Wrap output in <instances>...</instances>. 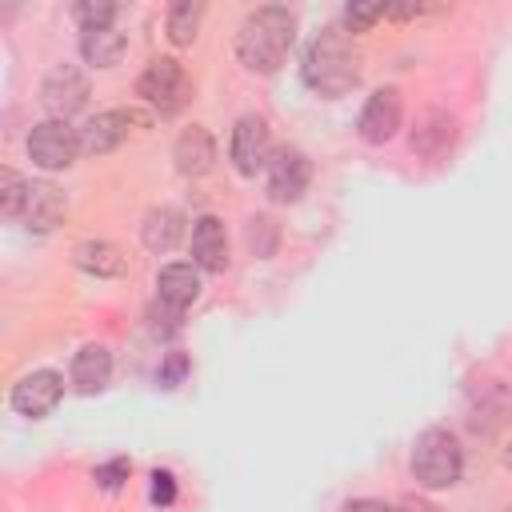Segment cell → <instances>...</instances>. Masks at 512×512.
I'll return each instance as SVG.
<instances>
[{
    "label": "cell",
    "instance_id": "d4e9b609",
    "mask_svg": "<svg viewBox=\"0 0 512 512\" xmlns=\"http://www.w3.org/2000/svg\"><path fill=\"white\" fill-rule=\"evenodd\" d=\"M376 20H384V4H344V32H368Z\"/></svg>",
    "mask_w": 512,
    "mask_h": 512
},
{
    "label": "cell",
    "instance_id": "ffe728a7",
    "mask_svg": "<svg viewBox=\"0 0 512 512\" xmlns=\"http://www.w3.org/2000/svg\"><path fill=\"white\" fill-rule=\"evenodd\" d=\"M72 260H76L80 272H92V276H120L124 272V252L116 244H108V240H84V244H76Z\"/></svg>",
    "mask_w": 512,
    "mask_h": 512
},
{
    "label": "cell",
    "instance_id": "277c9868",
    "mask_svg": "<svg viewBox=\"0 0 512 512\" xmlns=\"http://www.w3.org/2000/svg\"><path fill=\"white\" fill-rule=\"evenodd\" d=\"M136 96L148 100L160 116L180 112V108L188 104V96H192V84H188L184 64L172 60V56H156V60L140 72V80H136Z\"/></svg>",
    "mask_w": 512,
    "mask_h": 512
},
{
    "label": "cell",
    "instance_id": "e0dca14e",
    "mask_svg": "<svg viewBox=\"0 0 512 512\" xmlns=\"http://www.w3.org/2000/svg\"><path fill=\"white\" fill-rule=\"evenodd\" d=\"M112 376V352L104 344H84L72 356V384L76 392H100Z\"/></svg>",
    "mask_w": 512,
    "mask_h": 512
},
{
    "label": "cell",
    "instance_id": "2e32d148",
    "mask_svg": "<svg viewBox=\"0 0 512 512\" xmlns=\"http://www.w3.org/2000/svg\"><path fill=\"white\" fill-rule=\"evenodd\" d=\"M508 412H512L508 388H504L500 380H492V384H484V388H480V396L472 400V408H468V428H472V432L492 436V432L508 420Z\"/></svg>",
    "mask_w": 512,
    "mask_h": 512
},
{
    "label": "cell",
    "instance_id": "7a4b0ae2",
    "mask_svg": "<svg viewBox=\"0 0 512 512\" xmlns=\"http://www.w3.org/2000/svg\"><path fill=\"white\" fill-rule=\"evenodd\" d=\"M296 40V16L284 4H260L236 32V56L248 72H276Z\"/></svg>",
    "mask_w": 512,
    "mask_h": 512
},
{
    "label": "cell",
    "instance_id": "6da1fadb",
    "mask_svg": "<svg viewBox=\"0 0 512 512\" xmlns=\"http://www.w3.org/2000/svg\"><path fill=\"white\" fill-rule=\"evenodd\" d=\"M300 76H304V84L316 96H344V92H352L360 84V52H356L352 36L340 24L320 28L312 36V44L304 48Z\"/></svg>",
    "mask_w": 512,
    "mask_h": 512
},
{
    "label": "cell",
    "instance_id": "44dd1931",
    "mask_svg": "<svg viewBox=\"0 0 512 512\" xmlns=\"http://www.w3.org/2000/svg\"><path fill=\"white\" fill-rule=\"evenodd\" d=\"M452 144V116L448 112H432L416 132H412V152L416 156H440Z\"/></svg>",
    "mask_w": 512,
    "mask_h": 512
},
{
    "label": "cell",
    "instance_id": "ac0fdd59",
    "mask_svg": "<svg viewBox=\"0 0 512 512\" xmlns=\"http://www.w3.org/2000/svg\"><path fill=\"white\" fill-rule=\"evenodd\" d=\"M124 48H128V40H124V32L116 24L112 28H88V32H80V56L92 68H116L120 56H124Z\"/></svg>",
    "mask_w": 512,
    "mask_h": 512
},
{
    "label": "cell",
    "instance_id": "30bf717a",
    "mask_svg": "<svg viewBox=\"0 0 512 512\" xmlns=\"http://www.w3.org/2000/svg\"><path fill=\"white\" fill-rule=\"evenodd\" d=\"M400 120H404L400 92H396V88H376V92L364 100L356 128H360V136H364L368 144H388V140L400 132Z\"/></svg>",
    "mask_w": 512,
    "mask_h": 512
},
{
    "label": "cell",
    "instance_id": "4dcf8cb0",
    "mask_svg": "<svg viewBox=\"0 0 512 512\" xmlns=\"http://www.w3.org/2000/svg\"><path fill=\"white\" fill-rule=\"evenodd\" d=\"M340 512H396V508L384 504V500H348Z\"/></svg>",
    "mask_w": 512,
    "mask_h": 512
},
{
    "label": "cell",
    "instance_id": "f546056e",
    "mask_svg": "<svg viewBox=\"0 0 512 512\" xmlns=\"http://www.w3.org/2000/svg\"><path fill=\"white\" fill-rule=\"evenodd\" d=\"M152 500H156V504H172V500H176V480H172V472H152Z\"/></svg>",
    "mask_w": 512,
    "mask_h": 512
},
{
    "label": "cell",
    "instance_id": "ba28073f",
    "mask_svg": "<svg viewBox=\"0 0 512 512\" xmlns=\"http://www.w3.org/2000/svg\"><path fill=\"white\" fill-rule=\"evenodd\" d=\"M60 400H64V376L52 372V368H36V372H28L12 384V408L28 420L48 416Z\"/></svg>",
    "mask_w": 512,
    "mask_h": 512
},
{
    "label": "cell",
    "instance_id": "8992f818",
    "mask_svg": "<svg viewBox=\"0 0 512 512\" xmlns=\"http://www.w3.org/2000/svg\"><path fill=\"white\" fill-rule=\"evenodd\" d=\"M40 104L48 108V120H68L88 104V80L76 64H56L48 68L40 84Z\"/></svg>",
    "mask_w": 512,
    "mask_h": 512
},
{
    "label": "cell",
    "instance_id": "4316f807",
    "mask_svg": "<svg viewBox=\"0 0 512 512\" xmlns=\"http://www.w3.org/2000/svg\"><path fill=\"white\" fill-rule=\"evenodd\" d=\"M128 472H132V464L124 460V456H116V460H108V464H100L96 472H92V480L104 488V492H116V488H124V480H128Z\"/></svg>",
    "mask_w": 512,
    "mask_h": 512
},
{
    "label": "cell",
    "instance_id": "7c38bea8",
    "mask_svg": "<svg viewBox=\"0 0 512 512\" xmlns=\"http://www.w3.org/2000/svg\"><path fill=\"white\" fill-rule=\"evenodd\" d=\"M68 212V200L56 184L48 180H28V200H24V212L20 220L32 228V232H52Z\"/></svg>",
    "mask_w": 512,
    "mask_h": 512
},
{
    "label": "cell",
    "instance_id": "603a6c76",
    "mask_svg": "<svg viewBox=\"0 0 512 512\" xmlns=\"http://www.w3.org/2000/svg\"><path fill=\"white\" fill-rule=\"evenodd\" d=\"M24 200H28V180L16 176L12 168H4V172H0V212H4L8 220H20Z\"/></svg>",
    "mask_w": 512,
    "mask_h": 512
},
{
    "label": "cell",
    "instance_id": "484cf974",
    "mask_svg": "<svg viewBox=\"0 0 512 512\" xmlns=\"http://www.w3.org/2000/svg\"><path fill=\"white\" fill-rule=\"evenodd\" d=\"M248 248L256 256H272V248H276V224L268 216H252L248 220Z\"/></svg>",
    "mask_w": 512,
    "mask_h": 512
},
{
    "label": "cell",
    "instance_id": "3957f363",
    "mask_svg": "<svg viewBox=\"0 0 512 512\" xmlns=\"http://www.w3.org/2000/svg\"><path fill=\"white\" fill-rule=\"evenodd\" d=\"M464 472L460 440L448 428H424L412 444V476L424 488H452Z\"/></svg>",
    "mask_w": 512,
    "mask_h": 512
},
{
    "label": "cell",
    "instance_id": "8fae6325",
    "mask_svg": "<svg viewBox=\"0 0 512 512\" xmlns=\"http://www.w3.org/2000/svg\"><path fill=\"white\" fill-rule=\"evenodd\" d=\"M264 172H268V196L280 200V204L300 200V196L308 192V180H312V164H308V156L296 152V148L272 152V160H268Z\"/></svg>",
    "mask_w": 512,
    "mask_h": 512
},
{
    "label": "cell",
    "instance_id": "d6986e66",
    "mask_svg": "<svg viewBox=\"0 0 512 512\" xmlns=\"http://www.w3.org/2000/svg\"><path fill=\"white\" fill-rule=\"evenodd\" d=\"M184 236V216L176 208H152L140 224V240L148 252H172Z\"/></svg>",
    "mask_w": 512,
    "mask_h": 512
},
{
    "label": "cell",
    "instance_id": "52a82bcc",
    "mask_svg": "<svg viewBox=\"0 0 512 512\" xmlns=\"http://www.w3.org/2000/svg\"><path fill=\"white\" fill-rule=\"evenodd\" d=\"M228 156H232L240 176H256L260 168H268V160H272V132H268L264 116L248 112V116L236 120L232 140H228Z\"/></svg>",
    "mask_w": 512,
    "mask_h": 512
},
{
    "label": "cell",
    "instance_id": "83f0119b",
    "mask_svg": "<svg viewBox=\"0 0 512 512\" xmlns=\"http://www.w3.org/2000/svg\"><path fill=\"white\" fill-rule=\"evenodd\" d=\"M148 316H152V332H156V336H172V332H180V316H184V312L156 300V304L148 308Z\"/></svg>",
    "mask_w": 512,
    "mask_h": 512
},
{
    "label": "cell",
    "instance_id": "cb8c5ba5",
    "mask_svg": "<svg viewBox=\"0 0 512 512\" xmlns=\"http://www.w3.org/2000/svg\"><path fill=\"white\" fill-rule=\"evenodd\" d=\"M72 16H76V24L88 32V28H112V20H116V4H108V0H80L76 8H72Z\"/></svg>",
    "mask_w": 512,
    "mask_h": 512
},
{
    "label": "cell",
    "instance_id": "5b68a950",
    "mask_svg": "<svg viewBox=\"0 0 512 512\" xmlns=\"http://www.w3.org/2000/svg\"><path fill=\"white\" fill-rule=\"evenodd\" d=\"M80 128H72L68 120H40L28 132V156L36 168L44 172H60L80 156Z\"/></svg>",
    "mask_w": 512,
    "mask_h": 512
},
{
    "label": "cell",
    "instance_id": "1f68e13d",
    "mask_svg": "<svg viewBox=\"0 0 512 512\" xmlns=\"http://www.w3.org/2000/svg\"><path fill=\"white\" fill-rule=\"evenodd\" d=\"M504 464H508V468H512V444H508V452H504Z\"/></svg>",
    "mask_w": 512,
    "mask_h": 512
},
{
    "label": "cell",
    "instance_id": "f1b7e54d",
    "mask_svg": "<svg viewBox=\"0 0 512 512\" xmlns=\"http://www.w3.org/2000/svg\"><path fill=\"white\" fill-rule=\"evenodd\" d=\"M184 372H188V356H184V352H168V360L160 364L156 380H160L164 388H172V384H180V380H184Z\"/></svg>",
    "mask_w": 512,
    "mask_h": 512
},
{
    "label": "cell",
    "instance_id": "5bb4252c",
    "mask_svg": "<svg viewBox=\"0 0 512 512\" xmlns=\"http://www.w3.org/2000/svg\"><path fill=\"white\" fill-rule=\"evenodd\" d=\"M192 264L204 272H224L228 264V232L220 216H196L192 220Z\"/></svg>",
    "mask_w": 512,
    "mask_h": 512
},
{
    "label": "cell",
    "instance_id": "9c48e42d",
    "mask_svg": "<svg viewBox=\"0 0 512 512\" xmlns=\"http://www.w3.org/2000/svg\"><path fill=\"white\" fill-rule=\"evenodd\" d=\"M132 124H144V116L132 112V108L96 112V116H88V120L80 124V148H84L88 156H104V152H112V148H120V144L128 140Z\"/></svg>",
    "mask_w": 512,
    "mask_h": 512
},
{
    "label": "cell",
    "instance_id": "7402d4cb",
    "mask_svg": "<svg viewBox=\"0 0 512 512\" xmlns=\"http://www.w3.org/2000/svg\"><path fill=\"white\" fill-rule=\"evenodd\" d=\"M200 20H204V4L200 0H176L168 8V40L176 48H188L200 32Z\"/></svg>",
    "mask_w": 512,
    "mask_h": 512
},
{
    "label": "cell",
    "instance_id": "9a60e30c",
    "mask_svg": "<svg viewBox=\"0 0 512 512\" xmlns=\"http://www.w3.org/2000/svg\"><path fill=\"white\" fill-rule=\"evenodd\" d=\"M196 296H200V268H196V264L176 260V264H164V268L156 272V300H160V304L184 312Z\"/></svg>",
    "mask_w": 512,
    "mask_h": 512
},
{
    "label": "cell",
    "instance_id": "4fadbf2b",
    "mask_svg": "<svg viewBox=\"0 0 512 512\" xmlns=\"http://www.w3.org/2000/svg\"><path fill=\"white\" fill-rule=\"evenodd\" d=\"M172 160H176V172L180 176H204L212 164H216V140L204 124H192L176 136L172 144Z\"/></svg>",
    "mask_w": 512,
    "mask_h": 512
}]
</instances>
